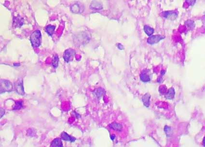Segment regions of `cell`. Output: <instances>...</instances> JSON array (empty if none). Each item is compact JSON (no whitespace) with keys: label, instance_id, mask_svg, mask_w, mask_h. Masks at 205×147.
Returning a JSON list of instances; mask_svg holds the SVG:
<instances>
[{"label":"cell","instance_id":"25","mask_svg":"<svg viewBox=\"0 0 205 147\" xmlns=\"http://www.w3.org/2000/svg\"><path fill=\"white\" fill-rule=\"evenodd\" d=\"M110 139L112 140H114V139L115 138V135H111L110 136Z\"/></svg>","mask_w":205,"mask_h":147},{"label":"cell","instance_id":"7","mask_svg":"<svg viewBox=\"0 0 205 147\" xmlns=\"http://www.w3.org/2000/svg\"><path fill=\"white\" fill-rule=\"evenodd\" d=\"M141 80L144 83L149 82L151 81L150 71L149 70H144L141 72L140 75Z\"/></svg>","mask_w":205,"mask_h":147},{"label":"cell","instance_id":"3","mask_svg":"<svg viewBox=\"0 0 205 147\" xmlns=\"http://www.w3.org/2000/svg\"><path fill=\"white\" fill-rule=\"evenodd\" d=\"M75 55L76 52L74 49L69 48L66 50L63 54V58L65 61L69 63V62L72 61Z\"/></svg>","mask_w":205,"mask_h":147},{"label":"cell","instance_id":"21","mask_svg":"<svg viewBox=\"0 0 205 147\" xmlns=\"http://www.w3.org/2000/svg\"><path fill=\"white\" fill-rule=\"evenodd\" d=\"M164 130L165 131L166 134L168 136H169L170 135L171 133V128L170 127H169L168 126H165V128H164Z\"/></svg>","mask_w":205,"mask_h":147},{"label":"cell","instance_id":"6","mask_svg":"<svg viewBox=\"0 0 205 147\" xmlns=\"http://www.w3.org/2000/svg\"><path fill=\"white\" fill-rule=\"evenodd\" d=\"M165 38V36L160 35H151L147 39V43L150 44H154L159 43L161 40H162Z\"/></svg>","mask_w":205,"mask_h":147},{"label":"cell","instance_id":"17","mask_svg":"<svg viewBox=\"0 0 205 147\" xmlns=\"http://www.w3.org/2000/svg\"><path fill=\"white\" fill-rule=\"evenodd\" d=\"M144 31L145 33L147 34L148 36H151L154 33V29L151 28L148 25H145L144 27Z\"/></svg>","mask_w":205,"mask_h":147},{"label":"cell","instance_id":"5","mask_svg":"<svg viewBox=\"0 0 205 147\" xmlns=\"http://www.w3.org/2000/svg\"><path fill=\"white\" fill-rule=\"evenodd\" d=\"M15 89L16 92L19 95H25L23 83V80L21 78H19L17 82L15 83Z\"/></svg>","mask_w":205,"mask_h":147},{"label":"cell","instance_id":"15","mask_svg":"<svg viewBox=\"0 0 205 147\" xmlns=\"http://www.w3.org/2000/svg\"><path fill=\"white\" fill-rule=\"evenodd\" d=\"M55 29L56 27L55 26L49 25L45 28V31L49 36H52L55 31Z\"/></svg>","mask_w":205,"mask_h":147},{"label":"cell","instance_id":"10","mask_svg":"<svg viewBox=\"0 0 205 147\" xmlns=\"http://www.w3.org/2000/svg\"><path fill=\"white\" fill-rule=\"evenodd\" d=\"M61 138L64 141H70V142H74L76 139L75 138L68 135L65 132H63L61 133Z\"/></svg>","mask_w":205,"mask_h":147},{"label":"cell","instance_id":"20","mask_svg":"<svg viewBox=\"0 0 205 147\" xmlns=\"http://www.w3.org/2000/svg\"><path fill=\"white\" fill-rule=\"evenodd\" d=\"M105 93V92L103 89L102 88H98L95 91V95H96L98 98L101 97L102 95H104Z\"/></svg>","mask_w":205,"mask_h":147},{"label":"cell","instance_id":"1","mask_svg":"<svg viewBox=\"0 0 205 147\" xmlns=\"http://www.w3.org/2000/svg\"><path fill=\"white\" fill-rule=\"evenodd\" d=\"M42 34L40 30H37L31 34L30 36V42L32 46L34 48H38L41 44Z\"/></svg>","mask_w":205,"mask_h":147},{"label":"cell","instance_id":"19","mask_svg":"<svg viewBox=\"0 0 205 147\" xmlns=\"http://www.w3.org/2000/svg\"><path fill=\"white\" fill-rule=\"evenodd\" d=\"M58 62H59V58H58V55H54L52 60V65L53 67L57 68L58 67Z\"/></svg>","mask_w":205,"mask_h":147},{"label":"cell","instance_id":"27","mask_svg":"<svg viewBox=\"0 0 205 147\" xmlns=\"http://www.w3.org/2000/svg\"><path fill=\"white\" fill-rule=\"evenodd\" d=\"M165 74V71H164V70H162V71H161V74H162V75H164Z\"/></svg>","mask_w":205,"mask_h":147},{"label":"cell","instance_id":"12","mask_svg":"<svg viewBox=\"0 0 205 147\" xmlns=\"http://www.w3.org/2000/svg\"><path fill=\"white\" fill-rule=\"evenodd\" d=\"M90 8L92 10H101L103 8V6L98 2L93 1L90 5Z\"/></svg>","mask_w":205,"mask_h":147},{"label":"cell","instance_id":"28","mask_svg":"<svg viewBox=\"0 0 205 147\" xmlns=\"http://www.w3.org/2000/svg\"><path fill=\"white\" fill-rule=\"evenodd\" d=\"M203 141H204V142H203V144H204V146L205 147V138H204V139H203Z\"/></svg>","mask_w":205,"mask_h":147},{"label":"cell","instance_id":"26","mask_svg":"<svg viewBox=\"0 0 205 147\" xmlns=\"http://www.w3.org/2000/svg\"><path fill=\"white\" fill-rule=\"evenodd\" d=\"M20 65V64L19 63H14V66H15V67H19Z\"/></svg>","mask_w":205,"mask_h":147},{"label":"cell","instance_id":"22","mask_svg":"<svg viewBox=\"0 0 205 147\" xmlns=\"http://www.w3.org/2000/svg\"><path fill=\"white\" fill-rule=\"evenodd\" d=\"M159 92H160V93L162 94H165V93H167V87L165 86H160V88H159Z\"/></svg>","mask_w":205,"mask_h":147},{"label":"cell","instance_id":"11","mask_svg":"<svg viewBox=\"0 0 205 147\" xmlns=\"http://www.w3.org/2000/svg\"><path fill=\"white\" fill-rule=\"evenodd\" d=\"M175 95V91L174 88L171 87L168 90V92H167L165 94V98L168 99L172 100L174 98Z\"/></svg>","mask_w":205,"mask_h":147},{"label":"cell","instance_id":"4","mask_svg":"<svg viewBox=\"0 0 205 147\" xmlns=\"http://www.w3.org/2000/svg\"><path fill=\"white\" fill-rule=\"evenodd\" d=\"M162 15L165 19L171 20H174L177 18L178 12L176 10H170L163 12Z\"/></svg>","mask_w":205,"mask_h":147},{"label":"cell","instance_id":"24","mask_svg":"<svg viewBox=\"0 0 205 147\" xmlns=\"http://www.w3.org/2000/svg\"><path fill=\"white\" fill-rule=\"evenodd\" d=\"M118 48L120 50H123L124 49V47L123 46L121 43H118Z\"/></svg>","mask_w":205,"mask_h":147},{"label":"cell","instance_id":"2","mask_svg":"<svg viewBox=\"0 0 205 147\" xmlns=\"http://www.w3.org/2000/svg\"><path fill=\"white\" fill-rule=\"evenodd\" d=\"M13 90V86L9 81L7 80H1L0 82V92L3 94L5 92H12Z\"/></svg>","mask_w":205,"mask_h":147},{"label":"cell","instance_id":"8","mask_svg":"<svg viewBox=\"0 0 205 147\" xmlns=\"http://www.w3.org/2000/svg\"><path fill=\"white\" fill-rule=\"evenodd\" d=\"M24 24V20L20 16L15 17L13 19V26L16 28L21 27Z\"/></svg>","mask_w":205,"mask_h":147},{"label":"cell","instance_id":"16","mask_svg":"<svg viewBox=\"0 0 205 147\" xmlns=\"http://www.w3.org/2000/svg\"><path fill=\"white\" fill-rule=\"evenodd\" d=\"M70 9L72 12L75 14H78L81 12V7L79 4L75 3L71 6Z\"/></svg>","mask_w":205,"mask_h":147},{"label":"cell","instance_id":"13","mask_svg":"<svg viewBox=\"0 0 205 147\" xmlns=\"http://www.w3.org/2000/svg\"><path fill=\"white\" fill-rule=\"evenodd\" d=\"M151 95L149 93H146L142 97V101L144 106L146 107H149L150 106V100Z\"/></svg>","mask_w":205,"mask_h":147},{"label":"cell","instance_id":"9","mask_svg":"<svg viewBox=\"0 0 205 147\" xmlns=\"http://www.w3.org/2000/svg\"><path fill=\"white\" fill-rule=\"evenodd\" d=\"M109 126L110 129L117 132H121L123 128L122 125L115 122L110 124Z\"/></svg>","mask_w":205,"mask_h":147},{"label":"cell","instance_id":"23","mask_svg":"<svg viewBox=\"0 0 205 147\" xmlns=\"http://www.w3.org/2000/svg\"><path fill=\"white\" fill-rule=\"evenodd\" d=\"M4 114H5V110L3 108H1V118H2V117L3 116Z\"/></svg>","mask_w":205,"mask_h":147},{"label":"cell","instance_id":"18","mask_svg":"<svg viewBox=\"0 0 205 147\" xmlns=\"http://www.w3.org/2000/svg\"><path fill=\"white\" fill-rule=\"evenodd\" d=\"M23 107V103L21 100L15 101V104L14 105L13 110H19Z\"/></svg>","mask_w":205,"mask_h":147},{"label":"cell","instance_id":"14","mask_svg":"<svg viewBox=\"0 0 205 147\" xmlns=\"http://www.w3.org/2000/svg\"><path fill=\"white\" fill-rule=\"evenodd\" d=\"M63 145L61 141V139L59 138H57L54 139L52 141L50 147H63Z\"/></svg>","mask_w":205,"mask_h":147}]
</instances>
